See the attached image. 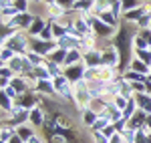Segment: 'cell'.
Returning a JSON list of instances; mask_svg holds the SVG:
<instances>
[{
    "mask_svg": "<svg viewBox=\"0 0 151 143\" xmlns=\"http://www.w3.org/2000/svg\"><path fill=\"white\" fill-rule=\"evenodd\" d=\"M2 93H4V95H6V97H10L12 101H16V99L20 97V93H18V91H16V89H14L12 85H8L6 89H2Z\"/></svg>",
    "mask_w": 151,
    "mask_h": 143,
    "instance_id": "obj_36",
    "label": "cell"
},
{
    "mask_svg": "<svg viewBox=\"0 0 151 143\" xmlns=\"http://www.w3.org/2000/svg\"><path fill=\"white\" fill-rule=\"evenodd\" d=\"M141 4H145V0H121V6H123V14L133 8H139Z\"/></svg>",
    "mask_w": 151,
    "mask_h": 143,
    "instance_id": "obj_29",
    "label": "cell"
},
{
    "mask_svg": "<svg viewBox=\"0 0 151 143\" xmlns=\"http://www.w3.org/2000/svg\"><path fill=\"white\" fill-rule=\"evenodd\" d=\"M47 121H48V115H47V111L40 107H35V109H30V117H28V123L35 127V129H42L45 125H47Z\"/></svg>",
    "mask_w": 151,
    "mask_h": 143,
    "instance_id": "obj_9",
    "label": "cell"
},
{
    "mask_svg": "<svg viewBox=\"0 0 151 143\" xmlns=\"http://www.w3.org/2000/svg\"><path fill=\"white\" fill-rule=\"evenodd\" d=\"M147 143H151V133H149V141H147Z\"/></svg>",
    "mask_w": 151,
    "mask_h": 143,
    "instance_id": "obj_44",
    "label": "cell"
},
{
    "mask_svg": "<svg viewBox=\"0 0 151 143\" xmlns=\"http://www.w3.org/2000/svg\"><path fill=\"white\" fill-rule=\"evenodd\" d=\"M2 47L12 48L16 55H26V52L30 50V36H28L26 30H18V32L12 36L10 40H6Z\"/></svg>",
    "mask_w": 151,
    "mask_h": 143,
    "instance_id": "obj_2",
    "label": "cell"
},
{
    "mask_svg": "<svg viewBox=\"0 0 151 143\" xmlns=\"http://www.w3.org/2000/svg\"><path fill=\"white\" fill-rule=\"evenodd\" d=\"M137 111H139V107H137V101H135V97H133V99H129V105L125 107V111H123V117L129 121Z\"/></svg>",
    "mask_w": 151,
    "mask_h": 143,
    "instance_id": "obj_28",
    "label": "cell"
},
{
    "mask_svg": "<svg viewBox=\"0 0 151 143\" xmlns=\"http://www.w3.org/2000/svg\"><path fill=\"white\" fill-rule=\"evenodd\" d=\"M57 47L65 48V50H73V48L81 50V38H77V36H73V34H65V36H60V38H57Z\"/></svg>",
    "mask_w": 151,
    "mask_h": 143,
    "instance_id": "obj_12",
    "label": "cell"
},
{
    "mask_svg": "<svg viewBox=\"0 0 151 143\" xmlns=\"http://www.w3.org/2000/svg\"><path fill=\"white\" fill-rule=\"evenodd\" d=\"M18 14H20V12L16 10L14 6H8V8H0V24H2V26H4V24H8L10 20H14Z\"/></svg>",
    "mask_w": 151,
    "mask_h": 143,
    "instance_id": "obj_15",
    "label": "cell"
},
{
    "mask_svg": "<svg viewBox=\"0 0 151 143\" xmlns=\"http://www.w3.org/2000/svg\"><path fill=\"white\" fill-rule=\"evenodd\" d=\"M36 133H38V129H35L30 123H24V125H18V127H16V135H18V137H22L24 143H28Z\"/></svg>",
    "mask_w": 151,
    "mask_h": 143,
    "instance_id": "obj_14",
    "label": "cell"
},
{
    "mask_svg": "<svg viewBox=\"0 0 151 143\" xmlns=\"http://www.w3.org/2000/svg\"><path fill=\"white\" fill-rule=\"evenodd\" d=\"M145 48H151V47H149V42H147V38L141 34V30H139L137 36L133 38V52L135 50H145Z\"/></svg>",
    "mask_w": 151,
    "mask_h": 143,
    "instance_id": "obj_25",
    "label": "cell"
},
{
    "mask_svg": "<svg viewBox=\"0 0 151 143\" xmlns=\"http://www.w3.org/2000/svg\"><path fill=\"white\" fill-rule=\"evenodd\" d=\"M89 22H91V28H93V32L99 38H105V40H113V36H115L117 28L115 26H109V24H105L99 16H89Z\"/></svg>",
    "mask_w": 151,
    "mask_h": 143,
    "instance_id": "obj_3",
    "label": "cell"
},
{
    "mask_svg": "<svg viewBox=\"0 0 151 143\" xmlns=\"http://www.w3.org/2000/svg\"><path fill=\"white\" fill-rule=\"evenodd\" d=\"M111 101H113V105H115L119 111H125V107L129 105V99H127L125 95H115Z\"/></svg>",
    "mask_w": 151,
    "mask_h": 143,
    "instance_id": "obj_31",
    "label": "cell"
},
{
    "mask_svg": "<svg viewBox=\"0 0 151 143\" xmlns=\"http://www.w3.org/2000/svg\"><path fill=\"white\" fill-rule=\"evenodd\" d=\"M137 26H139V30H145V28H151V10L147 12V14H143V16H141V20L137 22Z\"/></svg>",
    "mask_w": 151,
    "mask_h": 143,
    "instance_id": "obj_35",
    "label": "cell"
},
{
    "mask_svg": "<svg viewBox=\"0 0 151 143\" xmlns=\"http://www.w3.org/2000/svg\"><path fill=\"white\" fill-rule=\"evenodd\" d=\"M42 2H45V4H48V6H50V4H57V0H42Z\"/></svg>",
    "mask_w": 151,
    "mask_h": 143,
    "instance_id": "obj_43",
    "label": "cell"
},
{
    "mask_svg": "<svg viewBox=\"0 0 151 143\" xmlns=\"http://www.w3.org/2000/svg\"><path fill=\"white\" fill-rule=\"evenodd\" d=\"M139 32V26L133 22H125L121 20L119 28H117L115 36H113V47L119 50L121 55V73L129 69V63L133 59V38Z\"/></svg>",
    "mask_w": 151,
    "mask_h": 143,
    "instance_id": "obj_1",
    "label": "cell"
},
{
    "mask_svg": "<svg viewBox=\"0 0 151 143\" xmlns=\"http://www.w3.org/2000/svg\"><path fill=\"white\" fill-rule=\"evenodd\" d=\"M149 133L145 127H141V129H137V133H135V143H147L149 141Z\"/></svg>",
    "mask_w": 151,
    "mask_h": 143,
    "instance_id": "obj_33",
    "label": "cell"
},
{
    "mask_svg": "<svg viewBox=\"0 0 151 143\" xmlns=\"http://www.w3.org/2000/svg\"><path fill=\"white\" fill-rule=\"evenodd\" d=\"M40 99H42V95H38L36 91H28V93H24V95H20L18 99H16V103L20 105V107H24V109H35V107H38L40 105Z\"/></svg>",
    "mask_w": 151,
    "mask_h": 143,
    "instance_id": "obj_10",
    "label": "cell"
},
{
    "mask_svg": "<svg viewBox=\"0 0 151 143\" xmlns=\"http://www.w3.org/2000/svg\"><path fill=\"white\" fill-rule=\"evenodd\" d=\"M57 47V40H42V38H30V50L42 55L45 59H48V55L55 50Z\"/></svg>",
    "mask_w": 151,
    "mask_h": 143,
    "instance_id": "obj_5",
    "label": "cell"
},
{
    "mask_svg": "<svg viewBox=\"0 0 151 143\" xmlns=\"http://www.w3.org/2000/svg\"><path fill=\"white\" fill-rule=\"evenodd\" d=\"M67 52H69V50H65V48H55V50L48 55V60H50V63H57V65H60V67H65Z\"/></svg>",
    "mask_w": 151,
    "mask_h": 143,
    "instance_id": "obj_21",
    "label": "cell"
},
{
    "mask_svg": "<svg viewBox=\"0 0 151 143\" xmlns=\"http://www.w3.org/2000/svg\"><path fill=\"white\" fill-rule=\"evenodd\" d=\"M28 143H48V141L45 139V135H42V133L38 131V133H36V135H35V137H32V139H30Z\"/></svg>",
    "mask_w": 151,
    "mask_h": 143,
    "instance_id": "obj_40",
    "label": "cell"
},
{
    "mask_svg": "<svg viewBox=\"0 0 151 143\" xmlns=\"http://www.w3.org/2000/svg\"><path fill=\"white\" fill-rule=\"evenodd\" d=\"M8 143H24V141H22V137H18V135H12Z\"/></svg>",
    "mask_w": 151,
    "mask_h": 143,
    "instance_id": "obj_42",
    "label": "cell"
},
{
    "mask_svg": "<svg viewBox=\"0 0 151 143\" xmlns=\"http://www.w3.org/2000/svg\"><path fill=\"white\" fill-rule=\"evenodd\" d=\"M135 101H137V107L145 113H151V97L147 93H137L135 95Z\"/></svg>",
    "mask_w": 151,
    "mask_h": 143,
    "instance_id": "obj_20",
    "label": "cell"
},
{
    "mask_svg": "<svg viewBox=\"0 0 151 143\" xmlns=\"http://www.w3.org/2000/svg\"><path fill=\"white\" fill-rule=\"evenodd\" d=\"M52 83H55V91H57V95L60 99H65L67 103H73V83H70L69 79L65 77V75H60L57 79H52Z\"/></svg>",
    "mask_w": 151,
    "mask_h": 143,
    "instance_id": "obj_4",
    "label": "cell"
},
{
    "mask_svg": "<svg viewBox=\"0 0 151 143\" xmlns=\"http://www.w3.org/2000/svg\"><path fill=\"white\" fill-rule=\"evenodd\" d=\"M121 77H123L125 81H129V83H145V81H147V75H141V73L131 71V69L123 71V73H121Z\"/></svg>",
    "mask_w": 151,
    "mask_h": 143,
    "instance_id": "obj_16",
    "label": "cell"
},
{
    "mask_svg": "<svg viewBox=\"0 0 151 143\" xmlns=\"http://www.w3.org/2000/svg\"><path fill=\"white\" fill-rule=\"evenodd\" d=\"M24 57L30 60V65H32V67H40V65H47V59H45L42 55H38V52H32V50H28V52H26Z\"/></svg>",
    "mask_w": 151,
    "mask_h": 143,
    "instance_id": "obj_26",
    "label": "cell"
},
{
    "mask_svg": "<svg viewBox=\"0 0 151 143\" xmlns=\"http://www.w3.org/2000/svg\"><path fill=\"white\" fill-rule=\"evenodd\" d=\"M91 2H95V0H91Z\"/></svg>",
    "mask_w": 151,
    "mask_h": 143,
    "instance_id": "obj_45",
    "label": "cell"
},
{
    "mask_svg": "<svg viewBox=\"0 0 151 143\" xmlns=\"http://www.w3.org/2000/svg\"><path fill=\"white\" fill-rule=\"evenodd\" d=\"M133 57H137L139 60H143L145 65H149V67H151V48H145V50H135V52H133Z\"/></svg>",
    "mask_w": 151,
    "mask_h": 143,
    "instance_id": "obj_32",
    "label": "cell"
},
{
    "mask_svg": "<svg viewBox=\"0 0 151 143\" xmlns=\"http://www.w3.org/2000/svg\"><path fill=\"white\" fill-rule=\"evenodd\" d=\"M8 6H14V0H0V8H8Z\"/></svg>",
    "mask_w": 151,
    "mask_h": 143,
    "instance_id": "obj_41",
    "label": "cell"
},
{
    "mask_svg": "<svg viewBox=\"0 0 151 143\" xmlns=\"http://www.w3.org/2000/svg\"><path fill=\"white\" fill-rule=\"evenodd\" d=\"M109 143H127V141H125L123 133H115L113 137H109Z\"/></svg>",
    "mask_w": 151,
    "mask_h": 143,
    "instance_id": "obj_39",
    "label": "cell"
},
{
    "mask_svg": "<svg viewBox=\"0 0 151 143\" xmlns=\"http://www.w3.org/2000/svg\"><path fill=\"white\" fill-rule=\"evenodd\" d=\"M129 69H131V71L141 73V75H149V73H151V67H149V65H145V63H143V60H139L137 57H133V59H131Z\"/></svg>",
    "mask_w": 151,
    "mask_h": 143,
    "instance_id": "obj_18",
    "label": "cell"
},
{
    "mask_svg": "<svg viewBox=\"0 0 151 143\" xmlns=\"http://www.w3.org/2000/svg\"><path fill=\"white\" fill-rule=\"evenodd\" d=\"M97 119H99V115H97L95 111H91V109H85V111L81 113V125L89 127V129L95 125V121H97Z\"/></svg>",
    "mask_w": 151,
    "mask_h": 143,
    "instance_id": "obj_19",
    "label": "cell"
},
{
    "mask_svg": "<svg viewBox=\"0 0 151 143\" xmlns=\"http://www.w3.org/2000/svg\"><path fill=\"white\" fill-rule=\"evenodd\" d=\"M85 71H87L85 63H79V65H73V67H65V77H67V79H69L70 83L75 85L77 81H81V79H85Z\"/></svg>",
    "mask_w": 151,
    "mask_h": 143,
    "instance_id": "obj_11",
    "label": "cell"
},
{
    "mask_svg": "<svg viewBox=\"0 0 151 143\" xmlns=\"http://www.w3.org/2000/svg\"><path fill=\"white\" fill-rule=\"evenodd\" d=\"M0 101H2V105H0V113H10V109L14 107V101H12L10 97H6L4 93L0 95Z\"/></svg>",
    "mask_w": 151,
    "mask_h": 143,
    "instance_id": "obj_30",
    "label": "cell"
},
{
    "mask_svg": "<svg viewBox=\"0 0 151 143\" xmlns=\"http://www.w3.org/2000/svg\"><path fill=\"white\" fill-rule=\"evenodd\" d=\"M75 2H77V0H57V4H58V6H63L65 10H70V8L75 6Z\"/></svg>",
    "mask_w": 151,
    "mask_h": 143,
    "instance_id": "obj_38",
    "label": "cell"
},
{
    "mask_svg": "<svg viewBox=\"0 0 151 143\" xmlns=\"http://www.w3.org/2000/svg\"><path fill=\"white\" fill-rule=\"evenodd\" d=\"M47 26H48V20H47V18H42V16H35V22L30 24V28H28L26 32H28V36H30V38H38Z\"/></svg>",
    "mask_w": 151,
    "mask_h": 143,
    "instance_id": "obj_13",
    "label": "cell"
},
{
    "mask_svg": "<svg viewBox=\"0 0 151 143\" xmlns=\"http://www.w3.org/2000/svg\"><path fill=\"white\" fill-rule=\"evenodd\" d=\"M103 67H109V69H115L121 73V55L113 45L103 48Z\"/></svg>",
    "mask_w": 151,
    "mask_h": 143,
    "instance_id": "obj_6",
    "label": "cell"
},
{
    "mask_svg": "<svg viewBox=\"0 0 151 143\" xmlns=\"http://www.w3.org/2000/svg\"><path fill=\"white\" fill-rule=\"evenodd\" d=\"M14 8L18 12H30V0H14Z\"/></svg>",
    "mask_w": 151,
    "mask_h": 143,
    "instance_id": "obj_34",
    "label": "cell"
},
{
    "mask_svg": "<svg viewBox=\"0 0 151 143\" xmlns=\"http://www.w3.org/2000/svg\"><path fill=\"white\" fill-rule=\"evenodd\" d=\"M35 77L38 79V81H52V75H50V71H48L47 65H40V67H35Z\"/></svg>",
    "mask_w": 151,
    "mask_h": 143,
    "instance_id": "obj_23",
    "label": "cell"
},
{
    "mask_svg": "<svg viewBox=\"0 0 151 143\" xmlns=\"http://www.w3.org/2000/svg\"><path fill=\"white\" fill-rule=\"evenodd\" d=\"M83 63V50L79 48H73L67 52V59H65V67H73V65H79Z\"/></svg>",
    "mask_w": 151,
    "mask_h": 143,
    "instance_id": "obj_17",
    "label": "cell"
},
{
    "mask_svg": "<svg viewBox=\"0 0 151 143\" xmlns=\"http://www.w3.org/2000/svg\"><path fill=\"white\" fill-rule=\"evenodd\" d=\"M83 63L87 69H97V67H103V50L101 48H93L89 52L83 55Z\"/></svg>",
    "mask_w": 151,
    "mask_h": 143,
    "instance_id": "obj_8",
    "label": "cell"
},
{
    "mask_svg": "<svg viewBox=\"0 0 151 143\" xmlns=\"http://www.w3.org/2000/svg\"><path fill=\"white\" fill-rule=\"evenodd\" d=\"M12 135H16V127H10V125H0V143H8Z\"/></svg>",
    "mask_w": 151,
    "mask_h": 143,
    "instance_id": "obj_24",
    "label": "cell"
},
{
    "mask_svg": "<svg viewBox=\"0 0 151 143\" xmlns=\"http://www.w3.org/2000/svg\"><path fill=\"white\" fill-rule=\"evenodd\" d=\"M32 22H35V14H30V12H20L14 20H10V22L4 24V26H12V28H16V30H28Z\"/></svg>",
    "mask_w": 151,
    "mask_h": 143,
    "instance_id": "obj_7",
    "label": "cell"
},
{
    "mask_svg": "<svg viewBox=\"0 0 151 143\" xmlns=\"http://www.w3.org/2000/svg\"><path fill=\"white\" fill-rule=\"evenodd\" d=\"M16 57V52L8 47H0V67H6L12 59Z\"/></svg>",
    "mask_w": 151,
    "mask_h": 143,
    "instance_id": "obj_22",
    "label": "cell"
},
{
    "mask_svg": "<svg viewBox=\"0 0 151 143\" xmlns=\"http://www.w3.org/2000/svg\"><path fill=\"white\" fill-rule=\"evenodd\" d=\"M38 38H42V40H55V32H52V26H50V22H48V26L42 30V34L38 36Z\"/></svg>",
    "mask_w": 151,
    "mask_h": 143,
    "instance_id": "obj_37",
    "label": "cell"
},
{
    "mask_svg": "<svg viewBox=\"0 0 151 143\" xmlns=\"http://www.w3.org/2000/svg\"><path fill=\"white\" fill-rule=\"evenodd\" d=\"M111 123H113V121H111V117H109V115H101L99 119L95 121V125L91 127V131H103L105 127H109Z\"/></svg>",
    "mask_w": 151,
    "mask_h": 143,
    "instance_id": "obj_27",
    "label": "cell"
}]
</instances>
